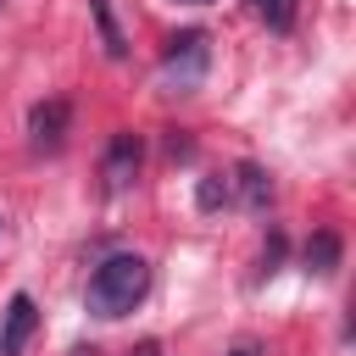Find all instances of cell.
<instances>
[{
	"label": "cell",
	"instance_id": "1",
	"mask_svg": "<svg viewBox=\"0 0 356 356\" xmlns=\"http://www.w3.org/2000/svg\"><path fill=\"white\" fill-rule=\"evenodd\" d=\"M145 289H150V261L134 256V250H117V256H106V261L89 273L83 306L111 323V317H128V312L145 300Z\"/></svg>",
	"mask_w": 356,
	"mask_h": 356
},
{
	"label": "cell",
	"instance_id": "2",
	"mask_svg": "<svg viewBox=\"0 0 356 356\" xmlns=\"http://www.w3.org/2000/svg\"><path fill=\"white\" fill-rule=\"evenodd\" d=\"M206 67H211V39L200 28H184V33L167 39V50H161V83L167 89H178V95L195 89L206 78Z\"/></svg>",
	"mask_w": 356,
	"mask_h": 356
},
{
	"label": "cell",
	"instance_id": "3",
	"mask_svg": "<svg viewBox=\"0 0 356 356\" xmlns=\"http://www.w3.org/2000/svg\"><path fill=\"white\" fill-rule=\"evenodd\" d=\"M139 161H145V145L139 134H117L100 156V178H106V195H122L134 178H139Z\"/></svg>",
	"mask_w": 356,
	"mask_h": 356
},
{
	"label": "cell",
	"instance_id": "4",
	"mask_svg": "<svg viewBox=\"0 0 356 356\" xmlns=\"http://www.w3.org/2000/svg\"><path fill=\"white\" fill-rule=\"evenodd\" d=\"M67 128H72V106L56 95V100H39L28 111V145L33 150H61L67 145Z\"/></svg>",
	"mask_w": 356,
	"mask_h": 356
},
{
	"label": "cell",
	"instance_id": "5",
	"mask_svg": "<svg viewBox=\"0 0 356 356\" xmlns=\"http://www.w3.org/2000/svg\"><path fill=\"white\" fill-rule=\"evenodd\" d=\"M33 328H39V306H33V295L17 289L6 300V317H0V356H22L28 339H33Z\"/></svg>",
	"mask_w": 356,
	"mask_h": 356
},
{
	"label": "cell",
	"instance_id": "6",
	"mask_svg": "<svg viewBox=\"0 0 356 356\" xmlns=\"http://www.w3.org/2000/svg\"><path fill=\"white\" fill-rule=\"evenodd\" d=\"M228 189H234L250 211H267V206H273V178H267V167H256V161H239L234 178H228Z\"/></svg>",
	"mask_w": 356,
	"mask_h": 356
},
{
	"label": "cell",
	"instance_id": "7",
	"mask_svg": "<svg viewBox=\"0 0 356 356\" xmlns=\"http://www.w3.org/2000/svg\"><path fill=\"white\" fill-rule=\"evenodd\" d=\"M334 267H339V234H328V228H323V234H312V239H306V273L328 278Z\"/></svg>",
	"mask_w": 356,
	"mask_h": 356
},
{
	"label": "cell",
	"instance_id": "8",
	"mask_svg": "<svg viewBox=\"0 0 356 356\" xmlns=\"http://www.w3.org/2000/svg\"><path fill=\"white\" fill-rule=\"evenodd\" d=\"M89 17H95V33H100V50L111 56V61H122V28H117V17H111V0H89Z\"/></svg>",
	"mask_w": 356,
	"mask_h": 356
},
{
	"label": "cell",
	"instance_id": "9",
	"mask_svg": "<svg viewBox=\"0 0 356 356\" xmlns=\"http://www.w3.org/2000/svg\"><path fill=\"white\" fill-rule=\"evenodd\" d=\"M245 6H250V17L267 22L273 33H289L295 17H300V0H245Z\"/></svg>",
	"mask_w": 356,
	"mask_h": 356
},
{
	"label": "cell",
	"instance_id": "10",
	"mask_svg": "<svg viewBox=\"0 0 356 356\" xmlns=\"http://www.w3.org/2000/svg\"><path fill=\"white\" fill-rule=\"evenodd\" d=\"M228 200H234V189H228L222 172H206V178L195 184V206H200V211H217V206H228Z\"/></svg>",
	"mask_w": 356,
	"mask_h": 356
},
{
	"label": "cell",
	"instance_id": "11",
	"mask_svg": "<svg viewBox=\"0 0 356 356\" xmlns=\"http://www.w3.org/2000/svg\"><path fill=\"white\" fill-rule=\"evenodd\" d=\"M278 261H284V234H273V239H267V250H261V267H256V278H273V273H278Z\"/></svg>",
	"mask_w": 356,
	"mask_h": 356
},
{
	"label": "cell",
	"instance_id": "12",
	"mask_svg": "<svg viewBox=\"0 0 356 356\" xmlns=\"http://www.w3.org/2000/svg\"><path fill=\"white\" fill-rule=\"evenodd\" d=\"M128 356H161V339H139V345H134Z\"/></svg>",
	"mask_w": 356,
	"mask_h": 356
},
{
	"label": "cell",
	"instance_id": "13",
	"mask_svg": "<svg viewBox=\"0 0 356 356\" xmlns=\"http://www.w3.org/2000/svg\"><path fill=\"white\" fill-rule=\"evenodd\" d=\"M228 356H261V345H256V339H245V345H234Z\"/></svg>",
	"mask_w": 356,
	"mask_h": 356
},
{
	"label": "cell",
	"instance_id": "14",
	"mask_svg": "<svg viewBox=\"0 0 356 356\" xmlns=\"http://www.w3.org/2000/svg\"><path fill=\"white\" fill-rule=\"evenodd\" d=\"M72 356H95V345H78V350H72Z\"/></svg>",
	"mask_w": 356,
	"mask_h": 356
},
{
	"label": "cell",
	"instance_id": "15",
	"mask_svg": "<svg viewBox=\"0 0 356 356\" xmlns=\"http://www.w3.org/2000/svg\"><path fill=\"white\" fill-rule=\"evenodd\" d=\"M0 234H6V211H0Z\"/></svg>",
	"mask_w": 356,
	"mask_h": 356
},
{
	"label": "cell",
	"instance_id": "16",
	"mask_svg": "<svg viewBox=\"0 0 356 356\" xmlns=\"http://www.w3.org/2000/svg\"><path fill=\"white\" fill-rule=\"evenodd\" d=\"M184 6H206V0H184Z\"/></svg>",
	"mask_w": 356,
	"mask_h": 356
}]
</instances>
